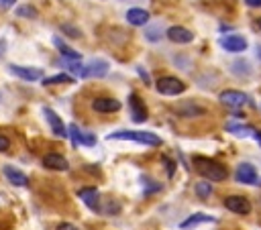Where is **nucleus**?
<instances>
[{"mask_svg": "<svg viewBox=\"0 0 261 230\" xmlns=\"http://www.w3.org/2000/svg\"><path fill=\"white\" fill-rule=\"evenodd\" d=\"M194 167L202 177H206V181H222V179H226V167L216 163V161H212V159L194 157Z\"/></svg>", "mask_w": 261, "mask_h": 230, "instance_id": "1", "label": "nucleus"}, {"mask_svg": "<svg viewBox=\"0 0 261 230\" xmlns=\"http://www.w3.org/2000/svg\"><path fill=\"white\" fill-rule=\"evenodd\" d=\"M108 140H135L141 145H149V147H159L161 138L153 132H145V130H118L108 134Z\"/></svg>", "mask_w": 261, "mask_h": 230, "instance_id": "2", "label": "nucleus"}, {"mask_svg": "<svg viewBox=\"0 0 261 230\" xmlns=\"http://www.w3.org/2000/svg\"><path fill=\"white\" fill-rule=\"evenodd\" d=\"M157 92L163 94V96H177L181 92H186V83L173 75H165V77H159L157 83H155Z\"/></svg>", "mask_w": 261, "mask_h": 230, "instance_id": "3", "label": "nucleus"}, {"mask_svg": "<svg viewBox=\"0 0 261 230\" xmlns=\"http://www.w3.org/2000/svg\"><path fill=\"white\" fill-rule=\"evenodd\" d=\"M128 110H130V118H133V122L141 124V122L147 120V108H145L143 100H141L135 92L128 94Z\"/></svg>", "mask_w": 261, "mask_h": 230, "instance_id": "4", "label": "nucleus"}, {"mask_svg": "<svg viewBox=\"0 0 261 230\" xmlns=\"http://www.w3.org/2000/svg\"><path fill=\"white\" fill-rule=\"evenodd\" d=\"M108 69H110L108 61H104V59H92V61L84 67L82 77H104V75L108 73Z\"/></svg>", "mask_w": 261, "mask_h": 230, "instance_id": "5", "label": "nucleus"}, {"mask_svg": "<svg viewBox=\"0 0 261 230\" xmlns=\"http://www.w3.org/2000/svg\"><path fill=\"white\" fill-rule=\"evenodd\" d=\"M69 136H71L75 147L77 145H84V147H94L96 145V134L77 128V124H69Z\"/></svg>", "mask_w": 261, "mask_h": 230, "instance_id": "6", "label": "nucleus"}, {"mask_svg": "<svg viewBox=\"0 0 261 230\" xmlns=\"http://www.w3.org/2000/svg\"><path fill=\"white\" fill-rule=\"evenodd\" d=\"M218 100L224 106H230V108H241L243 104H247V96L239 90H224V92H220Z\"/></svg>", "mask_w": 261, "mask_h": 230, "instance_id": "7", "label": "nucleus"}, {"mask_svg": "<svg viewBox=\"0 0 261 230\" xmlns=\"http://www.w3.org/2000/svg\"><path fill=\"white\" fill-rule=\"evenodd\" d=\"M234 177H237L239 183H247V185H255V183L259 181L257 171H255V167H253L251 163H241V165L237 167Z\"/></svg>", "mask_w": 261, "mask_h": 230, "instance_id": "8", "label": "nucleus"}, {"mask_svg": "<svg viewBox=\"0 0 261 230\" xmlns=\"http://www.w3.org/2000/svg\"><path fill=\"white\" fill-rule=\"evenodd\" d=\"M224 206H226L230 212L243 214V216L251 212V202H249L247 197H243V195H228V197H224Z\"/></svg>", "mask_w": 261, "mask_h": 230, "instance_id": "9", "label": "nucleus"}, {"mask_svg": "<svg viewBox=\"0 0 261 230\" xmlns=\"http://www.w3.org/2000/svg\"><path fill=\"white\" fill-rule=\"evenodd\" d=\"M10 73H14L16 77L24 79V81H37L43 77V71L39 67H24V65H10L8 67Z\"/></svg>", "mask_w": 261, "mask_h": 230, "instance_id": "10", "label": "nucleus"}, {"mask_svg": "<svg viewBox=\"0 0 261 230\" xmlns=\"http://www.w3.org/2000/svg\"><path fill=\"white\" fill-rule=\"evenodd\" d=\"M43 114H45V118H47V122H49V126H51V130H53V134L59 136V138H65V136H67V128H65V124H63V120H61L51 108H43Z\"/></svg>", "mask_w": 261, "mask_h": 230, "instance_id": "11", "label": "nucleus"}, {"mask_svg": "<svg viewBox=\"0 0 261 230\" xmlns=\"http://www.w3.org/2000/svg\"><path fill=\"white\" fill-rule=\"evenodd\" d=\"M77 195H80V199H82L90 210L100 212V193H98L96 187H82V189L77 191Z\"/></svg>", "mask_w": 261, "mask_h": 230, "instance_id": "12", "label": "nucleus"}, {"mask_svg": "<svg viewBox=\"0 0 261 230\" xmlns=\"http://www.w3.org/2000/svg\"><path fill=\"white\" fill-rule=\"evenodd\" d=\"M167 39L171 43H179V45H186V43H192L194 41V33L184 28V26H169L167 28Z\"/></svg>", "mask_w": 261, "mask_h": 230, "instance_id": "13", "label": "nucleus"}, {"mask_svg": "<svg viewBox=\"0 0 261 230\" xmlns=\"http://www.w3.org/2000/svg\"><path fill=\"white\" fill-rule=\"evenodd\" d=\"M220 45H222V49H226L230 53H239V51L247 49V39L241 35H228V37L220 39Z\"/></svg>", "mask_w": 261, "mask_h": 230, "instance_id": "14", "label": "nucleus"}, {"mask_svg": "<svg viewBox=\"0 0 261 230\" xmlns=\"http://www.w3.org/2000/svg\"><path fill=\"white\" fill-rule=\"evenodd\" d=\"M43 165H45L47 169H53V171H67V169H69L67 159H65L63 155H59V153H47V155L43 157Z\"/></svg>", "mask_w": 261, "mask_h": 230, "instance_id": "15", "label": "nucleus"}, {"mask_svg": "<svg viewBox=\"0 0 261 230\" xmlns=\"http://www.w3.org/2000/svg\"><path fill=\"white\" fill-rule=\"evenodd\" d=\"M92 108L96 112H102V114H110V112H118L120 110V102L114 100V98H96L92 102Z\"/></svg>", "mask_w": 261, "mask_h": 230, "instance_id": "16", "label": "nucleus"}, {"mask_svg": "<svg viewBox=\"0 0 261 230\" xmlns=\"http://www.w3.org/2000/svg\"><path fill=\"white\" fill-rule=\"evenodd\" d=\"M4 175H6V179L12 183V185H16V187H24V185H29V177L20 171V169H16V167H12V165H4Z\"/></svg>", "mask_w": 261, "mask_h": 230, "instance_id": "17", "label": "nucleus"}, {"mask_svg": "<svg viewBox=\"0 0 261 230\" xmlns=\"http://www.w3.org/2000/svg\"><path fill=\"white\" fill-rule=\"evenodd\" d=\"M126 20H128L130 24H135V26H143V24L149 22V12L143 10V8H130V10L126 12Z\"/></svg>", "mask_w": 261, "mask_h": 230, "instance_id": "18", "label": "nucleus"}, {"mask_svg": "<svg viewBox=\"0 0 261 230\" xmlns=\"http://www.w3.org/2000/svg\"><path fill=\"white\" fill-rule=\"evenodd\" d=\"M208 222H216V218L214 216H206V214H194V216H190V218H186L181 224H179V228H184V230H188V228H194V226H198V224H208Z\"/></svg>", "mask_w": 261, "mask_h": 230, "instance_id": "19", "label": "nucleus"}, {"mask_svg": "<svg viewBox=\"0 0 261 230\" xmlns=\"http://www.w3.org/2000/svg\"><path fill=\"white\" fill-rule=\"evenodd\" d=\"M53 43H55V47L59 49V53H61V55H63L67 61H80V59H82V55H80L75 49L67 47V45H65V43L59 39V37H55V39H53Z\"/></svg>", "mask_w": 261, "mask_h": 230, "instance_id": "20", "label": "nucleus"}, {"mask_svg": "<svg viewBox=\"0 0 261 230\" xmlns=\"http://www.w3.org/2000/svg\"><path fill=\"white\" fill-rule=\"evenodd\" d=\"M175 112H177L179 116H202L206 110H204L202 106H196L194 102H184L181 106L175 108Z\"/></svg>", "mask_w": 261, "mask_h": 230, "instance_id": "21", "label": "nucleus"}, {"mask_svg": "<svg viewBox=\"0 0 261 230\" xmlns=\"http://www.w3.org/2000/svg\"><path fill=\"white\" fill-rule=\"evenodd\" d=\"M226 130H228L230 134H234V136H243V138L255 134V128L249 126V124H234V122H228V124H226Z\"/></svg>", "mask_w": 261, "mask_h": 230, "instance_id": "22", "label": "nucleus"}, {"mask_svg": "<svg viewBox=\"0 0 261 230\" xmlns=\"http://www.w3.org/2000/svg\"><path fill=\"white\" fill-rule=\"evenodd\" d=\"M53 83H73V77L67 75V73H57V75H51V77L43 79V85H53Z\"/></svg>", "mask_w": 261, "mask_h": 230, "instance_id": "23", "label": "nucleus"}, {"mask_svg": "<svg viewBox=\"0 0 261 230\" xmlns=\"http://www.w3.org/2000/svg\"><path fill=\"white\" fill-rule=\"evenodd\" d=\"M196 193H198L202 199L210 197V193H212V185H210V181H200V183H196Z\"/></svg>", "mask_w": 261, "mask_h": 230, "instance_id": "24", "label": "nucleus"}, {"mask_svg": "<svg viewBox=\"0 0 261 230\" xmlns=\"http://www.w3.org/2000/svg\"><path fill=\"white\" fill-rule=\"evenodd\" d=\"M16 14H18V16H27V18H37V16H39L37 8H33L31 4H27V6H18V8H16Z\"/></svg>", "mask_w": 261, "mask_h": 230, "instance_id": "25", "label": "nucleus"}, {"mask_svg": "<svg viewBox=\"0 0 261 230\" xmlns=\"http://www.w3.org/2000/svg\"><path fill=\"white\" fill-rule=\"evenodd\" d=\"M141 181H143V185H145V193H147V195H149V193H153V191H159V189H161V183L151 181L149 177H143Z\"/></svg>", "mask_w": 261, "mask_h": 230, "instance_id": "26", "label": "nucleus"}, {"mask_svg": "<svg viewBox=\"0 0 261 230\" xmlns=\"http://www.w3.org/2000/svg\"><path fill=\"white\" fill-rule=\"evenodd\" d=\"M61 31L67 33L71 39H80V37H82V31L75 28V26H71V24H61Z\"/></svg>", "mask_w": 261, "mask_h": 230, "instance_id": "27", "label": "nucleus"}, {"mask_svg": "<svg viewBox=\"0 0 261 230\" xmlns=\"http://www.w3.org/2000/svg\"><path fill=\"white\" fill-rule=\"evenodd\" d=\"M65 65L69 67V71H71V73H75V75H80V77H82V71H84V65H82L80 61H65Z\"/></svg>", "mask_w": 261, "mask_h": 230, "instance_id": "28", "label": "nucleus"}, {"mask_svg": "<svg viewBox=\"0 0 261 230\" xmlns=\"http://www.w3.org/2000/svg\"><path fill=\"white\" fill-rule=\"evenodd\" d=\"M10 149V140L4 136V134H0V153H4V151H8Z\"/></svg>", "mask_w": 261, "mask_h": 230, "instance_id": "29", "label": "nucleus"}, {"mask_svg": "<svg viewBox=\"0 0 261 230\" xmlns=\"http://www.w3.org/2000/svg\"><path fill=\"white\" fill-rule=\"evenodd\" d=\"M137 71H139V75H141V79H143V81H145V83L149 85V83H151V79H149V73H147V71H145L143 67H137Z\"/></svg>", "mask_w": 261, "mask_h": 230, "instance_id": "30", "label": "nucleus"}, {"mask_svg": "<svg viewBox=\"0 0 261 230\" xmlns=\"http://www.w3.org/2000/svg\"><path fill=\"white\" fill-rule=\"evenodd\" d=\"M57 230H80V228L73 226V224H69V222H61V224L57 226Z\"/></svg>", "mask_w": 261, "mask_h": 230, "instance_id": "31", "label": "nucleus"}, {"mask_svg": "<svg viewBox=\"0 0 261 230\" xmlns=\"http://www.w3.org/2000/svg\"><path fill=\"white\" fill-rule=\"evenodd\" d=\"M245 4L251 8H261V0H245Z\"/></svg>", "mask_w": 261, "mask_h": 230, "instance_id": "32", "label": "nucleus"}, {"mask_svg": "<svg viewBox=\"0 0 261 230\" xmlns=\"http://www.w3.org/2000/svg\"><path fill=\"white\" fill-rule=\"evenodd\" d=\"M14 2H16V0H0V6H2V8H10Z\"/></svg>", "mask_w": 261, "mask_h": 230, "instance_id": "33", "label": "nucleus"}, {"mask_svg": "<svg viewBox=\"0 0 261 230\" xmlns=\"http://www.w3.org/2000/svg\"><path fill=\"white\" fill-rule=\"evenodd\" d=\"M165 163H167V173H169V177H171V175H173V161L165 159Z\"/></svg>", "mask_w": 261, "mask_h": 230, "instance_id": "34", "label": "nucleus"}, {"mask_svg": "<svg viewBox=\"0 0 261 230\" xmlns=\"http://www.w3.org/2000/svg\"><path fill=\"white\" fill-rule=\"evenodd\" d=\"M253 138H255V140H257V142L261 145V132H259V130H255V134H253Z\"/></svg>", "mask_w": 261, "mask_h": 230, "instance_id": "35", "label": "nucleus"}, {"mask_svg": "<svg viewBox=\"0 0 261 230\" xmlns=\"http://www.w3.org/2000/svg\"><path fill=\"white\" fill-rule=\"evenodd\" d=\"M257 55H259V57H261V45H259V47H257Z\"/></svg>", "mask_w": 261, "mask_h": 230, "instance_id": "36", "label": "nucleus"}, {"mask_svg": "<svg viewBox=\"0 0 261 230\" xmlns=\"http://www.w3.org/2000/svg\"><path fill=\"white\" fill-rule=\"evenodd\" d=\"M257 24H259V28H261V18H259V20H257Z\"/></svg>", "mask_w": 261, "mask_h": 230, "instance_id": "37", "label": "nucleus"}]
</instances>
